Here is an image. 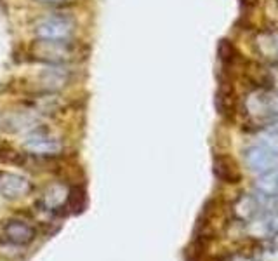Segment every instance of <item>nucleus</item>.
Listing matches in <instances>:
<instances>
[{"mask_svg":"<svg viewBox=\"0 0 278 261\" xmlns=\"http://www.w3.org/2000/svg\"><path fill=\"white\" fill-rule=\"evenodd\" d=\"M78 21L70 12H49L38 16L32 25L35 40H73Z\"/></svg>","mask_w":278,"mask_h":261,"instance_id":"1","label":"nucleus"},{"mask_svg":"<svg viewBox=\"0 0 278 261\" xmlns=\"http://www.w3.org/2000/svg\"><path fill=\"white\" fill-rule=\"evenodd\" d=\"M32 54L44 65H70L78 56L75 40H33Z\"/></svg>","mask_w":278,"mask_h":261,"instance_id":"2","label":"nucleus"},{"mask_svg":"<svg viewBox=\"0 0 278 261\" xmlns=\"http://www.w3.org/2000/svg\"><path fill=\"white\" fill-rule=\"evenodd\" d=\"M75 72L70 65H45L35 77L37 94H58L73 84Z\"/></svg>","mask_w":278,"mask_h":261,"instance_id":"3","label":"nucleus"},{"mask_svg":"<svg viewBox=\"0 0 278 261\" xmlns=\"http://www.w3.org/2000/svg\"><path fill=\"white\" fill-rule=\"evenodd\" d=\"M23 148L28 155H35V157H58L63 151L65 145L59 138H54L44 125H38L33 131L26 133L25 140H23Z\"/></svg>","mask_w":278,"mask_h":261,"instance_id":"4","label":"nucleus"},{"mask_svg":"<svg viewBox=\"0 0 278 261\" xmlns=\"http://www.w3.org/2000/svg\"><path fill=\"white\" fill-rule=\"evenodd\" d=\"M2 232L7 244L16 247H26L35 240L37 237V228L28 224L25 220L11 218V220L2 223Z\"/></svg>","mask_w":278,"mask_h":261,"instance_id":"5","label":"nucleus"},{"mask_svg":"<svg viewBox=\"0 0 278 261\" xmlns=\"http://www.w3.org/2000/svg\"><path fill=\"white\" fill-rule=\"evenodd\" d=\"M0 125L7 133H30L40 125V113L35 110H12L5 113L0 120Z\"/></svg>","mask_w":278,"mask_h":261,"instance_id":"6","label":"nucleus"},{"mask_svg":"<svg viewBox=\"0 0 278 261\" xmlns=\"http://www.w3.org/2000/svg\"><path fill=\"white\" fill-rule=\"evenodd\" d=\"M33 191V183L26 176L0 171V195L4 199L18 200Z\"/></svg>","mask_w":278,"mask_h":261,"instance_id":"7","label":"nucleus"},{"mask_svg":"<svg viewBox=\"0 0 278 261\" xmlns=\"http://www.w3.org/2000/svg\"><path fill=\"white\" fill-rule=\"evenodd\" d=\"M243 157H245L249 169L264 173V171L275 167V164L278 160V151L261 143V145H252V147L247 148L243 151Z\"/></svg>","mask_w":278,"mask_h":261,"instance_id":"8","label":"nucleus"},{"mask_svg":"<svg viewBox=\"0 0 278 261\" xmlns=\"http://www.w3.org/2000/svg\"><path fill=\"white\" fill-rule=\"evenodd\" d=\"M257 195L264 199H278V167L261 173L259 180L256 181Z\"/></svg>","mask_w":278,"mask_h":261,"instance_id":"9","label":"nucleus"},{"mask_svg":"<svg viewBox=\"0 0 278 261\" xmlns=\"http://www.w3.org/2000/svg\"><path fill=\"white\" fill-rule=\"evenodd\" d=\"M87 206V193L84 186H73L68 190L66 197V209L73 214H80Z\"/></svg>","mask_w":278,"mask_h":261,"instance_id":"10","label":"nucleus"},{"mask_svg":"<svg viewBox=\"0 0 278 261\" xmlns=\"http://www.w3.org/2000/svg\"><path fill=\"white\" fill-rule=\"evenodd\" d=\"M214 173L219 180L228 181V183H237L238 181V171L235 167H231L228 164L226 158H216V164H214Z\"/></svg>","mask_w":278,"mask_h":261,"instance_id":"11","label":"nucleus"},{"mask_svg":"<svg viewBox=\"0 0 278 261\" xmlns=\"http://www.w3.org/2000/svg\"><path fill=\"white\" fill-rule=\"evenodd\" d=\"M28 160V153L16 151L12 148H0V162L4 164H12V166H25Z\"/></svg>","mask_w":278,"mask_h":261,"instance_id":"12","label":"nucleus"},{"mask_svg":"<svg viewBox=\"0 0 278 261\" xmlns=\"http://www.w3.org/2000/svg\"><path fill=\"white\" fill-rule=\"evenodd\" d=\"M30 2H35L38 5H61L66 0H30Z\"/></svg>","mask_w":278,"mask_h":261,"instance_id":"13","label":"nucleus"}]
</instances>
